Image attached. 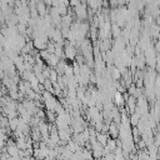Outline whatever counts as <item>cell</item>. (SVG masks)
Returning a JSON list of instances; mask_svg holds the SVG:
<instances>
[{"instance_id":"obj_1","label":"cell","mask_w":160,"mask_h":160,"mask_svg":"<svg viewBox=\"0 0 160 160\" xmlns=\"http://www.w3.org/2000/svg\"><path fill=\"white\" fill-rule=\"evenodd\" d=\"M65 53H66V58H70V59H73L74 56H75V49L73 48V46H68L66 48V50H65Z\"/></svg>"},{"instance_id":"obj_2","label":"cell","mask_w":160,"mask_h":160,"mask_svg":"<svg viewBox=\"0 0 160 160\" xmlns=\"http://www.w3.org/2000/svg\"><path fill=\"white\" fill-rule=\"evenodd\" d=\"M115 99H116V104H123V96H121V94L116 93V95H115Z\"/></svg>"},{"instance_id":"obj_3","label":"cell","mask_w":160,"mask_h":160,"mask_svg":"<svg viewBox=\"0 0 160 160\" xmlns=\"http://www.w3.org/2000/svg\"><path fill=\"white\" fill-rule=\"evenodd\" d=\"M78 8H79V9H82V18H85V10H84V8H83L82 5H80V4L78 5ZM76 13H78V15L80 16V12H79V10H76Z\"/></svg>"}]
</instances>
